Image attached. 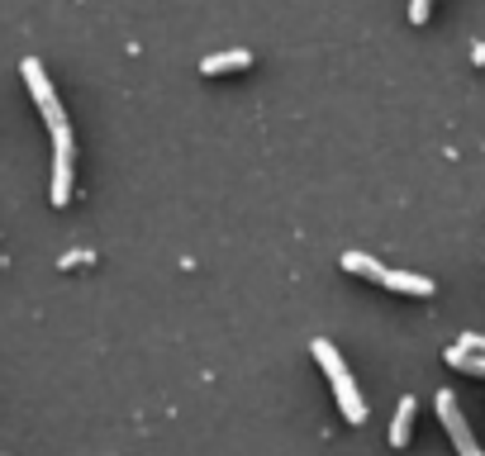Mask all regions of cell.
<instances>
[{"label": "cell", "instance_id": "4", "mask_svg": "<svg viewBox=\"0 0 485 456\" xmlns=\"http://www.w3.org/2000/svg\"><path fill=\"white\" fill-rule=\"evenodd\" d=\"M53 143H58V152H53V205L67 210V205H72V166H76L72 129L58 124V129H53Z\"/></svg>", "mask_w": 485, "mask_h": 456}, {"label": "cell", "instance_id": "3", "mask_svg": "<svg viewBox=\"0 0 485 456\" xmlns=\"http://www.w3.org/2000/svg\"><path fill=\"white\" fill-rule=\"evenodd\" d=\"M433 404H438V418H443L447 437H453L457 456H485V452H481V443H476V433H472V424H466V414H462L457 395H453V390H438V395H433Z\"/></svg>", "mask_w": 485, "mask_h": 456}, {"label": "cell", "instance_id": "2", "mask_svg": "<svg viewBox=\"0 0 485 456\" xmlns=\"http://www.w3.org/2000/svg\"><path fill=\"white\" fill-rule=\"evenodd\" d=\"M20 76H24V86H29V95H33V105H39V114H43V124H48V129L67 124L62 100H58V91H53V81H48L43 62H39V58H24V62H20Z\"/></svg>", "mask_w": 485, "mask_h": 456}, {"label": "cell", "instance_id": "12", "mask_svg": "<svg viewBox=\"0 0 485 456\" xmlns=\"http://www.w3.org/2000/svg\"><path fill=\"white\" fill-rule=\"evenodd\" d=\"M428 10L433 0H409V24H428Z\"/></svg>", "mask_w": 485, "mask_h": 456}, {"label": "cell", "instance_id": "13", "mask_svg": "<svg viewBox=\"0 0 485 456\" xmlns=\"http://www.w3.org/2000/svg\"><path fill=\"white\" fill-rule=\"evenodd\" d=\"M472 62H476V67H485V43H476V53H472Z\"/></svg>", "mask_w": 485, "mask_h": 456}, {"label": "cell", "instance_id": "5", "mask_svg": "<svg viewBox=\"0 0 485 456\" xmlns=\"http://www.w3.org/2000/svg\"><path fill=\"white\" fill-rule=\"evenodd\" d=\"M247 67H253V53H247V48H229V53H210L205 62H200V72L224 76V72H247Z\"/></svg>", "mask_w": 485, "mask_h": 456}, {"label": "cell", "instance_id": "7", "mask_svg": "<svg viewBox=\"0 0 485 456\" xmlns=\"http://www.w3.org/2000/svg\"><path fill=\"white\" fill-rule=\"evenodd\" d=\"M414 414H419V404H414V395H405V399H400V409H395V418H391V447H395V452H400V447H409Z\"/></svg>", "mask_w": 485, "mask_h": 456}, {"label": "cell", "instance_id": "9", "mask_svg": "<svg viewBox=\"0 0 485 456\" xmlns=\"http://www.w3.org/2000/svg\"><path fill=\"white\" fill-rule=\"evenodd\" d=\"M443 362L462 371V376H485V357H476V352H462V347H447L443 352Z\"/></svg>", "mask_w": 485, "mask_h": 456}, {"label": "cell", "instance_id": "6", "mask_svg": "<svg viewBox=\"0 0 485 456\" xmlns=\"http://www.w3.org/2000/svg\"><path fill=\"white\" fill-rule=\"evenodd\" d=\"M381 285L395 291V295H414V300H428L433 291H438L428 276H414V272H386V276H381Z\"/></svg>", "mask_w": 485, "mask_h": 456}, {"label": "cell", "instance_id": "11", "mask_svg": "<svg viewBox=\"0 0 485 456\" xmlns=\"http://www.w3.org/2000/svg\"><path fill=\"white\" fill-rule=\"evenodd\" d=\"M457 347H462V352H476V357H485V337H481V333H462Z\"/></svg>", "mask_w": 485, "mask_h": 456}, {"label": "cell", "instance_id": "10", "mask_svg": "<svg viewBox=\"0 0 485 456\" xmlns=\"http://www.w3.org/2000/svg\"><path fill=\"white\" fill-rule=\"evenodd\" d=\"M95 262V252H86V247H81V252H62V272H76V266H91Z\"/></svg>", "mask_w": 485, "mask_h": 456}, {"label": "cell", "instance_id": "1", "mask_svg": "<svg viewBox=\"0 0 485 456\" xmlns=\"http://www.w3.org/2000/svg\"><path fill=\"white\" fill-rule=\"evenodd\" d=\"M310 352H314V362L324 366V376H328V385H333V399H338L343 418H347L353 428H362V424H366V399L357 395V385H353V371L343 366L338 347H333L328 337H314V343H310Z\"/></svg>", "mask_w": 485, "mask_h": 456}, {"label": "cell", "instance_id": "8", "mask_svg": "<svg viewBox=\"0 0 485 456\" xmlns=\"http://www.w3.org/2000/svg\"><path fill=\"white\" fill-rule=\"evenodd\" d=\"M338 266H343L347 276H362V281H372V285H381V276H386V266H381L376 257H366V252H343Z\"/></svg>", "mask_w": 485, "mask_h": 456}]
</instances>
